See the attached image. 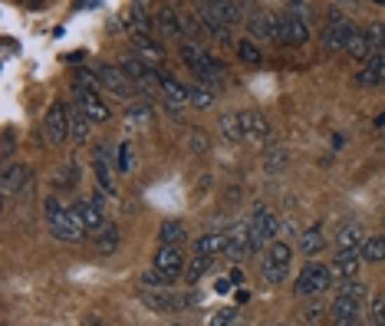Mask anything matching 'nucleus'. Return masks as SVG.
Segmentation results:
<instances>
[{
  "instance_id": "c756f323",
  "label": "nucleus",
  "mask_w": 385,
  "mask_h": 326,
  "mask_svg": "<svg viewBox=\"0 0 385 326\" xmlns=\"http://www.w3.org/2000/svg\"><path fill=\"white\" fill-rule=\"evenodd\" d=\"M221 132H224L227 142H244V122H241V112H224L221 116Z\"/></svg>"
},
{
  "instance_id": "f8f14e48",
  "label": "nucleus",
  "mask_w": 385,
  "mask_h": 326,
  "mask_svg": "<svg viewBox=\"0 0 385 326\" xmlns=\"http://www.w3.org/2000/svg\"><path fill=\"white\" fill-rule=\"evenodd\" d=\"M76 211L83 217L86 231H93V234H102L106 231V217H102V195H93V198H83V201H76Z\"/></svg>"
},
{
  "instance_id": "39448f33",
  "label": "nucleus",
  "mask_w": 385,
  "mask_h": 326,
  "mask_svg": "<svg viewBox=\"0 0 385 326\" xmlns=\"http://www.w3.org/2000/svg\"><path fill=\"white\" fill-rule=\"evenodd\" d=\"M227 257L234 264H241V261H247L250 254H254V240H250V221H237L234 228L227 231Z\"/></svg>"
},
{
  "instance_id": "cd10ccee",
  "label": "nucleus",
  "mask_w": 385,
  "mask_h": 326,
  "mask_svg": "<svg viewBox=\"0 0 385 326\" xmlns=\"http://www.w3.org/2000/svg\"><path fill=\"white\" fill-rule=\"evenodd\" d=\"M363 313V304H356V300H346V297L336 294V300L330 304V316L332 320H359Z\"/></svg>"
},
{
  "instance_id": "603ef678",
  "label": "nucleus",
  "mask_w": 385,
  "mask_h": 326,
  "mask_svg": "<svg viewBox=\"0 0 385 326\" xmlns=\"http://www.w3.org/2000/svg\"><path fill=\"white\" fill-rule=\"evenodd\" d=\"M227 280H231V283H234V287H237V283L244 280V273H241V271H231V277H227Z\"/></svg>"
},
{
  "instance_id": "864d4df0",
  "label": "nucleus",
  "mask_w": 385,
  "mask_h": 326,
  "mask_svg": "<svg viewBox=\"0 0 385 326\" xmlns=\"http://www.w3.org/2000/svg\"><path fill=\"white\" fill-rule=\"evenodd\" d=\"M332 326H359V320H332Z\"/></svg>"
},
{
  "instance_id": "4d7b16f0",
  "label": "nucleus",
  "mask_w": 385,
  "mask_h": 326,
  "mask_svg": "<svg viewBox=\"0 0 385 326\" xmlns=\"http://www.w3.org/2000/svg\"><path fill=\"white\" fill-rule=\"evenodd\" d=\"M175 326H184V323H175Z\"/></svg>"
},
{
  "instance_id": "2f4dec72",
  "label": "nucleus",
  "mask_w": 385,
  "mask_h": 326,
  "mask_svg": "<svg viewBox=\"0 0 385 326\" xmlns=\"http://www.w3.org/2000/svg\"><path fill=\"white\" fill-rule=\"evenodd\" d=\"M323 244H326V240H323V231L320 228L303 231V238H299V250H303L306 257H316V254L323 250Z\"/></svg>"
},
{
  "instance_id": "a211bd4d",
  "label": "nucleus",
  "mask_w": 385,
  "mask_h": 326,
  "mask_svg": "<svg viewBox=\"0 0 385 326\" xmlns=\"http://www.w3.org/2000/svg\"><path fill=\"white\" fill-rule=\"evenodd\" d=\"M349 33H353V23L342 20V23H326L323 27V46L330 50V53H339V50H346V43H349Z\"/></svg>"
},
{
  "instance_id": "79ce46f5",
  "label": "nucleus",
  "mask_w": 385,
  "mask_h": 326,
  "mask_svg": "<svg viewBox=\"0 0 385 326\" xmlns=\"http://www.w3.org/2000/svg\"><path fill=\"white\" fill-rule=\"evenodd\" d=\"M287 165V149L283 145H270L267 149V172H280Z\"/></svg>"
},
{
  "instance_id": "a18cd8bd",
  "label": "nucleus",
  "mask_w": 385,
  "mask_h": 326,
  "mask_svg": "<svg viewBox=\"0 0 385 326\" xmlns=\"http://www.w3.org/2000/svg\"><path fill=\"white\" fill-rule=\"evenodd\" d=\"M365 33H369V40H372V50H382L385 53V23H372Z\"/></svg>"
},
{
  "instance_id": "f03ea898",
  "label": "nucleus",
  "mask_w": 385,
  "mask_h": 326,
  "mask_svg": "<svg viewBox=\"0 0 385 326\" xmlns=\"http://www.w3.org/2000/svg\"><path fill=\"white\" fill-rule=\"evenodd\" d=\"M290 261H293V247L287 240H273L267 244L264 250V264H260V273L267 283H283L287 280V271H290Z\"/></svg>"
},
{
  "instance_id": "f704fd0d",
  "label": "nucleus",
  "mask_w": 385,
  "mask_h": 326,
  "mask_svg": "<svg viewBox=\"0 0 385 326\" xmlns=\"http://www.w3.org/2000/svg\"><path fill=\"white\" fill-rule=\"evenodd\" d=\"M211 264H214V257H204V254H194L191 257V264H188V283H198L204 277V273L211 271Z\"/></svg>"
},
{
  "instance_id": "c03bdc74",
  "label": "nucleus",
  "mask_w": 385,
  "mask_h": 326,
  "mask_svg": "<svg viewBox=\"0 0 385 326\" xmlns=\"http://www.w3.org/2000/svg\"><path fill=\"white\" fill-rule=\"evenodd\" d=\"M76 83H79V93H99V89H102L99 76H89L86 69H79V73H76Z\"/></svg>"
},
{
  "instance_id": "49530a36",
  "label": "nucleus",
  "mask_w": 385,
  "mask_h": 326,
  "mask_svg": "<svg viewBox=\"0 0 385 326\" xmlns=\"http://www.w3.org/2000/svg\"><path fill=\"white\" fill-rule=\"evenodd\" d=\"M372 316H375V323H379V326H385V297H375Z\"/></svg>"
},
{
  "instance_id": "7c9ffc66",
  "label": "nucleus",
  "mask_w": 385,
  "mask_h": 326,
  "mask_svg": "<svg viewBox=\"0 0 385 326\" xmlns=\"http://www.w3.org/2000/svg\"><path fill=\"white\" fill-rule=\"evenodd\" d=\"M93 168H96V182H99V188H102L106 195H112V175H109V149H99V152H96V162H93Z\"/></svg>"
},
{
  "instance_id": "9d476101",
  "label": "nucleus",
  "mask_w": 385,
  "mask_h": 326,
  "mask_svg": "<svg viewBox=\"0 0 385 326\" xmlns=\"http://www.w3.org/2000/svg\"><path fill=\"white\" fill-rule=\"evenodd\" d=\"M155 23H158V30L165 33V36H175V40H182V43H184V33L191 30L188 17H182L175 7H158V11H155Z\"/></svg>"
},
{
  "instance_id": "9b49d317",
  "label": "nucleus",
  "mask_w": 385,
  "mask_h": 326,
  "mask_svg": "<svg viewBox=\"0 0 385 326\" xmlns=\"http://www.w3.org/2000/svg\"><path fill=\"white\" fill-rule=\"evenodd\" d=\"M247 30H250V40H280L277 13H270V11L250 13L247 17Z\"/></svg>"
},
{
  "instance_id": "de8ad7c7",
  "label": "nucleus",
  "mask_w": 385,
  "mask_h": 326,
  "mask_svg": "<svg viewBox=\"0 0 385 326\" xmlns=\"http://www.w3.org/2000/svg\"><path fill=\"white\" fill-rule=\"evenodd\" d=\"M128 165H132V152H128V145L119 149V172H128Z\"/></svg>"
},
{
  "instance_id": "473e14b6",
  "label": "nucleus",
  "mask_w": 385,
  "mask_h": 326,
  "mask_svg": "<svg viewBox=\"0 0 385 326\" xmlns=\"http://www.w3.org/2000/svg\"><path fill=\"white\" fill-rule=\"evenodd\" d=\"M135 50H139V60L145 66L161 63V60H165V50H161V43H151V40H135Z\"/></svg>"
},
{
  "instance_id": "c85d7f7f",
  "label": "nucleus",
  "mask_w": 385,
  "mask_h": 326,
  "mask_svg": "<svg viewBox=\"0 0 385 326\" xmlns=\"http://www.w3.org/2000/svg\"><path fill=\"white\" fill-rule=\"evenodd\" d=\"M359 257L369 264H382L385 261V234H369L363 250H359Z\"/></svg>"
},
{
  "instance_id": "bb28decb",
  "label": "nucleus",
  "mask_w": 385,
  "mask_h": 326,
  "mask_svg": "<svg viewBox=\"0 0 385 326\" xmlns=\"http://www.w3.org/2000/svg\"><path fill=\"white\" fill-rule=\"evenodd\" d=\"M69 135H73L76 145L89 142V116H86L83 109H69Z\"/></svg>"
},
{
  "instance_id": "4c0bfd02",
  "label": "nucleus",
  "mask_w": 385,
  "mask_h": 326,
  "mask_svg": "<svg viewBox=\"0 0 385 326\" xmlns=\"http://www.w3.org/2000/svg\"><path fill=\"white\" fill-rule=\"evenodd\" d=\"M191 106L194 109H211L214 106V93L208 86H201V83H194L191 86Z\"/></svg>"
},
{
  "instance_id": "c9c22d12",
  "label": "nucleus",
  "mask_w": 385,
  "mask_h": 326,
  "mask_svg": "<svg viewBox=\"0 0 385 326\" xmlns=\"http://www.w3.org/2000/svg\"><path fill=\"white\" fill-rule=\"evenodd\" d=\"M53 182L60 188H76V185H79V165H76V162L63 165V168L53 175Z\"/></svg>"
},
{
  "instance_id": "ddd939ff",
  "label": "nucleus",
  "mask_w": 385,
  "mask_h": 326,
  "mask_svg": "<svg viewBox=\"0 0 385 326\" xmlns=\"http://www.w3.org/2000/svg\"><path fill=\"white\" fill-rule=\"evenodd\" d=\"M155 271H161L168 280H175L182 271H188L182 247H168V244H161V247L155 250Z\"/></svg>"
},
{
  "instance_id": "ea45409f",
  "label": "nucleus",
  "mask_w": 385,
  "mask_h": 326,
  "mask_svg": "<svg viewBox=\"0 0 385 326\" xmlns=\"http://www.w3.org/2000/svg\"><path fill=\"white\" fill-rule=\"evenodd\" d=\"M116 247H119V228L116 224H106V231L99 234V250H102V254H112Z\"/></svg>"
},
{
  "instance_id": "5fc2aeb1",
  "label": "nucleus",
  "mask_w": 385,
  "mask_h": 326,
  "mask_svg": "<svg viewBox=\"0 0 385 326\" xmlns=\"http://www.w3.org/2000/svg\"><path fill=\"white\" fill-rule=\"evenodd\" d=\"M375 125H385V112H382V116H379V119H375Z\"/></svg>"
},
{
  "instance_id": "20e7f679",
  "label": "nucleus",
  "mask_w": 385,
  "mask_h": 326,
  "mask_svg": "<svg viewBox=\"0 0 385 326\" xmlns=\"http://www.w3.org/2000/svg\"><path fill=\"white\" fill-rule=\"evenodd\" d=\"M330 283H332L330 267H323V264H306L297 277V294L299 297H320Z\"/></svg>"
},
{
  "instance_id": "0eeeda50",
  "label": "nucleus",
  "mask_w": 385,
  "mask_h": 326,
  "mask_svg": "<svg viewBox=\"0 0 385 326\" xmlns=\"http://www.w3.org/2000/svg\"><path fill=\"white\" fill-rule=\"evenodd\" d=\"M277 23H280V40L277 43H290V46H303L306 40H310V27L299 20V17H293L290 11L277 13Z\"/></svg>"
},
{
  "instance_id": "4468645a",
  "label": "nucleus",
  "mask_w": 385,
  "mask_h": 326,
  "mask_svg": "<svg viewBox=\"0 0 385 326\" xmlns=\"http://www.w3.org/2000/svg\"><path fill=\"white\" fill-rule=\"evenodd\" d=\"M30 178H33V172L27 165H7L4 175H0V191H4V198L20 195L23 188L30 185Z\"/></svg>"
},
{
  "instance_id": "aec40b11",
  "label": "nucleus",
  "mask_w": 385,
  "mask_h": 326,
  "mask_svg": "<svg viewBox=\"0 0 385 326\" xmlns=\"http://www.w3.org/2000/svg\"><path fill=\"white\" fill-rule=\"evenodd\" d=\"M346 53L353 56V60H359V63H369V60L375 56L369 33L359 30V27H353V33H349V43H346Z\"/></svg>"
},
{
  "instance_id": "37998d69",
  "label": "nucleus",
  "mask_w": 385,
  "mask_h": 326,
  "mask_svg": "<svg viewBox=\"0 0 385 326\" xmlns=\"http://www.w3.org/2000/svg\"><path fill=\"white\" fill-rule=\"evenodd\" d=\"M165 283H171V280L161 271H155V267H151L149 273H142V287H145V290H161Z\"/></svg>"
},
{
  "instance_id": "a19ab883",
  "label": "nucleus",
  "mask_w": 385,
  "mask_h": 326,
  "mask_svg": "<svg viewBox=\"0 0 385 326\" xmlns=\"http://www.w3.org/2000/svg\"><path fill=\"white\" fill-rule=\"evenodd\" d=\"M237 320H241V310L237 306H224V310H217L211 316V326H237Z\"/></svg>"
},
{
  "instance_id": "6e6d98bb",
  "label": "nucleus",
  "mask_w": 385,
  "mask_h": 326,
  "mask_svg": "<svg viewBox=\"0 0 385 326\" xmlns=\"http://www.w3.org/2000/svg\"><path fill=\"white\" fill-rule=\"evenodd\" d=\"M89 326H102V323H89Z\"/></svg>"
},
{
  "instance_id": "f3484780",
  "label": "nucleus",
  "mask_w": 385,
  "mask_h": 326,
  "mask_svg": "<svg viewBox=\"0 0 385 326\" xmlns=\"http://www.w3.org/2000/svg\"><path fill=\"white\" fill-rule=\"evenodd\" d=\"M359 267H363L359 254H336V261L330 264V273H332V280L349 283V280H359Z\"/></svg>"
},
{
  "instance_id": "58836bf2",
  "label": "nucleus",
  "mask_w": 385,
  "mask_h": 326,
  "mask_svg": "<svg viewBox=\"0 0 385 326\" xmlns=\"http://www.w3.org/2000/svg\"><path fill=\"white\" fill-rule=\"evenodd\" d=\"M339 297H346V300H356V304H365V283H359V280L339 283Z\"/></svg>"
},
{
  "instance_id": "3c124183",
  "label": "nucleus",
  "mask_w": 385,
  "mask_h": 326,
  "mask_svg": "<svg viewBox=\"0 0 385 326\" xmlns=\"http://www.w3.org/2000/svg\"><path fill=\"white\" fill-rule=\"evenodd\" d=\"M128 116H132L135 122H149V119H151V112H149V109H132Z\"/></svg>"
},
{
  "instance_id": "dca6fc26",
  "label": "nucleus",
  "mask_w": 385,
  "mask_h": 326,
  "mask_svg": "<svg viewBox=\"0 0 385 326\" xmlns=\"http://www.w3.org/2000/svg\"><path fill=\"white\" fill-rule=\"evenodd\" d=\"M363 244H365V231H363V224H356V221L342 224L339 234H336V254H359Z\"/></svg>"
},
{
  "instance_id": "8fccbe9b",
  "label": "nucleus",
  "mask_w": 385,
  "mask_h": 326,
  "mask_svg": "<svg viewBox=\"0 0 385 326\" xmlns=\"http://www.w3.org/2000/svg\"><path fill=\"white\" fill-rule=\"evenodd\" d=\"M13 152V129H7L4 132V158Z\"/></svg>"
},
{
  "instance_id": "1a4fd4ad",
  "label": "nucleus",
  "mask_w": 385,
  "mask_h": 326,
  "mask_svg": "<svg viewBox=\"0 0 385 326\" xmlns=\"http://www.w3.org/2000/svg\"><path fill=\"white\" fill-rule=\"evenodd\" d=\"M43 129H46V135H50V145H63L66 135H69V109H66L63 102H53L50 112H46Z\"/></svg>"
},
{
  "instance_id": "412c9836",
  "label": "nucleus",
  "mask_w": 385,
  "mask_h": 326,
  "mask_svg": "<svg viewBox=\"0 0 385 326\" xmlns=\"http://www.w3.org/2000/svg\"><path fill=\"white\" fill-rule=\"evenodd\" d=\"M76 93H79V89H76ZM79 109L89 116V122H109L112 119V112H109V106L99 99V93H79Z\"/></svg>"
},
{
  "instance_id": "393cba45",
  "label": "nucleus",
  "mask_w": 385,
  "mask_h": 326,
  "mask_svg": "<svg viewBox=\"0 0 385 326\" xmlns=\"http://www.w3.org/2000/svg\"><path fill=\"white\" fill-rule=\"evenodd\" d=\"M158 240L161 244H168V247H182L184 240H188V228H184V221H165L158 231Z\"/></svg>"
},
{
  "instance_id": "423d86ee",
  "label": "nucleus",
  "mask_w": 385,
  "mask_h": 326,
  "mask_svg": "<svg viewBox=\"0 0 385 326\" xmlns=\"http://www.w3.org/2000/svg\"><path fill=\"white\" fill-rule=\"evenodd\" d=\"M99 83L106 93H112L116 99H132L135 96V86L128 83V76L122 73V66H99Z\"/></svg>"
},
{
  "instance_id": "7ed1b4c3",
  "label": "nucleus",
  "mask_w": 385,
  "mask_h": 326,
  "mask_svg": "<svg viewBox=\"0 0 385 326\" xmlns=\"http://www.w3.org/2000/svg\"><path fill=\"white\" fill-rule=\"evenodd\" d=\"M280 231H283L280 217L273 215L270 208L257 205V208H254V217H250V240H254V250H260V247H267V244H273Z\"/></svg>"
},
{
  "instance_id": "4be33fe9",
  "label": "nucleus",
  "mask_w": 385,
  "mask_h": 326,
  "mask_svg": "<svg viewBox=\"0 0 385 326\" xmlns=\"http://www.w3.org/2000/svg\"><path fill=\"white\" fill-rule=\"evenodd\" d=\"M227 231H208L201 238L194 240V254H204V257H214V254H221L227 250Z\"/></svg>"
},
{
  "instance_id": "2eb2a0df",
  "label": "nucleus",
  "mask_w": 385,
  "mask_h": 326,
  "mask_svg": "<svg viewBox=\"0 0 385 326\" xmlns=\"http://www.w3.org/2000/svg\"><path fill=\"white\" fill-rule=\"evenodd\" d=\"M198 11L208 13V17H214L217 23H224V27H231V23H237L241 17H244V4H231V0H211V4H198Z\"/></svg>"
},
{
  "instance_id": "6e6552de",
  "label": "nucleus",
  "mask_w": 385,
  "mask_h": 326,
  "mask_svg": "<svg viewBox=\"0 0 385 326\" xmlns=\"http://www.w3.org/2000/svg\"><path fill=\"white\" fill-rule=\"evenodd\" d=\"M158 83H161V99H165L168 112L171 116H178L184 102H191V89L182 86V83L175 76H168V73H158Z\"/></svg>"
},
{
  "instance_id": "5701e85b",
  "label": "nucleus",
  "mask_w": 385,
  "mask_h": 326,
  "mask_svg": "<svg viewBox=\"0 0 385 326\" xmlns=\"http://www.w3.org/2000/svg\"><path fill=\"white\" fill-rule=\"evenodd\" d=\"M142 304L149 306V310H155V313H171V310L184 306L178 297L165 294V290H142Z\"/></svg>"
},
{
  "instance_id": "f257e3e1",
  "label": "nucleus",
  "mask_w": 385,
  "mask_h": 326,
  "mask_svg": "<svg viewBox=\"0 0 385 326\" xmlns=\"http://www.w3.org/2000/svg\"><path fill=\"white\" fill-rule=\"evenodd\" d=\"M43 211H46V224H50V234H53V238L66 240V244L86 240V224L76 208H63L56 198H46Z\"/></svg>"
},
{
  "instance_id": "6ab92c4d",
  "label": "nucleus",
  "mask_w": 385,
  "mask_h": 326,
  "mask_svg": "<svg viewBox=\"0 0 385 326\" xmlns=\"http://www.w3.org/2000/svg\"><path fill=\"white\" fill-rule=\"evenodd\" d=\"M241 122H244V139L254 142V145H264L270 139V122L260 116V112H241Z\"/></svg>"
},
{
  "instance_id": "e433bc0d",
  "label": "nucleus",
  "mask_w": 385,
  "mask_h": 326,
  "mask_svg": "<svg viewBox=\"0 0 385 326\" xmlns=\"http://www.w3.org/2000/svg\"><path fill=\"white\" fill-rule=\"evenodd\" d=\"M237 56L250 66H260V60H264V53H260V46H257L254 40H241V43H237Z\"/></svg>"
},
{
  "instance_id": "72a5a7b5",
  "label": "nucleus",
  "mask_w": 385,
  "mask_h": 326,
  "mask_svg": "<svg viewBox=\"0 0 385 326\" xmlns=\"http://www.w3.org/2000/svg\"><path fill=\"white\" fill-rule=\"evenodd\" d=\"M182 60H184V63H188V66H191L194 73H198V69H201V66L208 63V53H204V50H201V46H198V43H191V40H184V43H182Z\"/></svg>"
},
{
  "instance_id": "b1692460",
  "label": "nucleus",
  "mask_w": 385,
  "mask_h": 326,
  "mask_svg": "<svg viewBox=\"0 0 385 326\" xmlns=\"http://www.w3.org/2000/svg\"><path fill=\"white\" fill-rule=\"evenodd\" d=\"M359 83L363 86H379V83H385V53H375L369 63H365V69L359 73Z\"/></svg>"
},
{
  "instance_id": "09e8293b",
  "label": "nucleus",
  "mask_w": 385,
  "mask_h": 326,
  "mask_svg": "<svg viewBox=\"0 0 385 326\" xmlns=\"http://www.w3.org/2000/svg\"><path fill=\"white\" fill-rule=\"evenodd\" d=\"M320 316H323V304H316V300H313V304L306 306V320H313V323H316Z\"/></svg>"
},
{
  "instance_id": "a878e982",
  "label": "nucleus",
  "mask_w": 385,
  "mask_h": 326,
  "mask_svg": "<svg viewBox=\"0 0 385 326\" xmlns=\"http://www.w3.org/2000/svg\"><path fill=\"white\" fill-rule=\"evenodd\" d=\"M198 20H201V30L211 36V40H217L221 46H231L234 40H231V27H224V23H217L214 17H208V13H198Z\"/></svg>"
}]
</instances>
